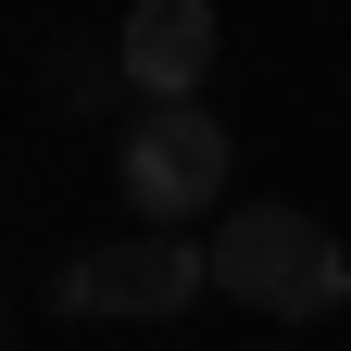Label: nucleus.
<instances>
[{"label":"nucleus","instance_id":"f257e3e1","mask_svg":"<svg viewBox=\"0 0 351 351\" xmlns=\"http://www.w3.org/2000/svg\"><path fill=\"white\" fill-rule=\"evenodd\" d=\"M201 251H213V289L251 301V314H339V301H351V251L301 201H239Z\"/></svg>","mask_w":351,"mask_h":351},{"label":"nucleus","instance_id":"f03ea898","mask_svg":"<svg viewBox=\"0 0 351 351\" xmlns=\"http://www.w3.org/2000/svg\"><path fill=\"white\" fill-rule=\"evenodd\" d=\"M113 163H125V201H138L151 239H189V213H213V201H226V176H239L213 101H138V125H125Z\"/></svg>","mask_w":351,"mask_h":351},{"label":"nucleus","instance_id":"7ed1b4c3","mask_svg":"<svg viewBox=\"0 0 351 351\" xmlns=\"http://www.w3.org/2000/svg\"><path fill=\"white\" fill-rule=\"evenodd\" d=\"M213 289V251L201 239H88L75 263H63V314H189V301Z\"/></svg>","mask_w":351,"mask_h":351},{"label":"nucleus","instance_id":"20e7f679","mask_svg":"<svg viewBox=\"0 0 351 351\" xmlns=\"http://www.w3.org/2000/svg\"><path fill=\"white\" fill-rule=\"evenodd\" d=\"M213 51H226L213 0H138V13H125V38H113V63H125V88H138V101H201Z\"/></svg>","mask_w":351,"mask_h":351}]
</instances>
